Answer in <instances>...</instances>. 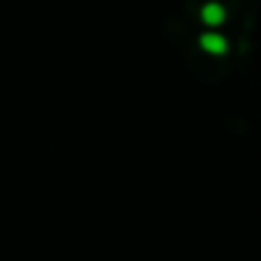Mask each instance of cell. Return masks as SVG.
I'll return each mask as SVG.
<instances>
[{"instance_id":"obj_1","label":"cell","mask_w":261,"mask_h":261,"mask_svg":"<svg viewBox=\"0 0 261 261\" xmlns=\"http://www.w3.org/2000/svg\"><path fill=\"white\" fill-rule=\"evenodd\" d=\"M201 46L208 51V54H222V51L227 49V42L222 35H215V33H208L201 37Z\"/></svg>"},{"instance_id":"obj_2","label":"cell","mask_w":261,"mask_h":261,"mask_svg":"<svg viewBox=\"0 0 261 261\" xmlns=\"http://www.w3.org/2000/svg\"><path fill=\"white\" fill-rule=\"evenodd\" d=\"M201 16L208 25H217L224 21V10H222L217 3H208V5L201 10Z\"/></svg>"}]
</instances>
